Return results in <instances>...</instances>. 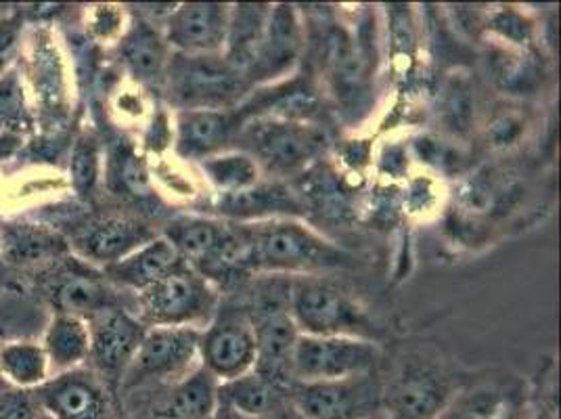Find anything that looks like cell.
Returning a JSON list of instances; mask_svg holds the SVG:
<instances>
[{"mask_svg":"<svg viewBox=\"0 0 561 419\" xmlns=\"http://www.w3.org/2000/svg\"><path fill=\"white\" fill-rule=\"evenodd\" d=\"M241 225L248 239L250 273L298 278L354 264L351 254L296 218Z\"/></svg>","mask_w":561,"mask_h":419,"instance_id":"obj_1","label":"cell"},{"mask_svg":"<svg viewBox=\"0 0 561 419\" xmlns=\"http://www.w3.org/2000/svg\"><path fill=\"white\" fill-rule=\"evenodd\" d=\"M234 143H241V151L254 158L260 170L289 177L325 151L328 135L306 120L256 116L243 122Z\"/></svg>","mask_w":561,"mask_h":419,"instance_id":"obj_2","label":"cell"},{"mask_svg":"<svg viewBox=\"0 0 561 419\" xmlns=\"http://www.w3.org/2000/svg\"><path fill=\"white\" fill-rule=\"evenodd\" d=\"M289 315L306 336H348L371 340L367 310L340 285L319 275L291 278Z\"/></svg>","mask_w":561,"mask_h":419,"instance_id":"obj_3","label":"cell"},{"mask_svg":"<svg viewBox=\"0 0 561 419\" xmlns=\"http://www.w3.org/2000/svg\"><path fill=\"white\" fill-rule=\"evenodd\" d=\"M165 82L170 101L183 110H233L248 93V78L222 55L172 53Z\"/></svg>","mask_w":561,"mask_h":419,"instance_id":"obj_4","label":"cell"},{"mask_svg":"<svg viewBox=\"0 0 561 419\" xmlns=\"http://www.w3.org/2000/svg\"><path fill=\"white\" fill-rule=\"evenodd\" d=\"M220 306L218 287L181 262L165 278L139 292L140 324L197 327L210 324Z\"/></svg>","mask_w":561,"mask_h":419,"instance_id":"obj_5","label":"cell"},{"mask_svg":"<svg viewBox=\"0 0 561 419\" xmlns=\"http://www.w3.org/2000/svg\"><path fill=\"white\" fill-rule=\"evenodd\" d=\"M379 349L374 340L300 333L291 356V384L329 382L374 372Z\"/></svg>","mask_w":561,"mask_h":419,"instance_id":"obj_6","label":"cell"},{"mask_svg":"<svg viewBox=\"0 0 561 419\" xmlns=\"http://www.w3.org/2000/svg\"><path fill=\"white\" fill-rule=\"evenodd\" d=\"M256 331L248 308L218 306L199 338V365L220 384L254 370Z\"/></svg>","mask_w":561,"mask_h":419,"instance_id":"obj_7","label":"cell"},{"mask_svg":"<svg viewBox=\"0 0 561 419\" xmlns=\"http://www.w3.org/2000/svg\"><path fill=\"white\" fill-rule=\"evenodd\" d=\"M291 405L306 419H371L381 390L371 373L329 382L291 384Z\"/></svg>","mask_w":561,"mask_h":419,"instance_id":"obj_8","label":"cell"},{"mask_svg":"<svg viewBox=\"0 0 561 419\" xmlns=\"http://www.w3.org/2000/svg\"><path fill=\"white\" fill-rule=\"evenodd\" d=\"M202 329L195 327H147L145 338L126 367V384H142L193 372L199 359Z\"/></svg>","mask_w":561,"mask_h":419,"instance_id":"obj_9","label":"cell"},{"mask_svg":"<svg viewBox=\"0 0 561 419\" xmlns=\"http://www.w3.org/2000/svg\"><path fill=\"white\" fill-rule=\"evenodd\" d=\"M231 7L220 2H188L172 9L164 25L168 47L181 55H222Z\"/></svg>","mask_w":561,"mask_h":419,"instance_id":"obj_10","label":"cell"},{"mask_svg":"<svg viewBox=\"0 0 561 419\" xmlns=\"http://www.w3.org/2000/svg\"><path fill=\"white\" fill-rule=\"evenodd\" d=\"M243 122L239 105L233 110H183L176 116L174 149L185 160L204 162L229 151Z\"/></svg>","mask_w":561,"mask_h":419,"instance_id":"obj_11","label":"cell"},{"mask_svg":"<svg viewBox=\"0 0 561 419\" xmlns=\"http://www.w3.org/2000/svg\"><path fill=\"white\" fill-rule=\"evenodd\" d=\"M302 38L298 11L291 4H275L257 48L256 61L245 73L248 82H273L287 76L298 64Z\"/></svg>","mask_w":561,"mask_h":419,"instance_id":"obj_12","label":"cell"},{"mask_svg":"<svg viewBox=\"0 0 561 419\" xmlns=\"http://www.w3.org/2000/svg\"><path fill=\"white\" fill-rule=\"evenodd\" d=\"M211 212L234 223H262L273 218H298L305 216L306 204L296 191L280 181H268L256 185L216 195Z\"/></svg>","mask_w":561,"mask_h":419,"instance_id":"obj_13","label":"cell"},{"mask_svg":"<svg viewBox=\"0 0 561 419\" xmlns=\"http://www.w3.org/2000/svg\"><path fill=\"white\" fill-rule=\"evenodd\" d=\"M38 407L53 419H107L110 396L93 373L70 370L45 382L36 395Z\"/></svg>","mask_w":561,"mask_h":419,"instance_id":"obj_14","label":"cell"},{"mask_svg":"<svg viewBox=\"0 0 561 419\" xmlns=\"http://www.w3.org/2000/svg\"><path fill=\"white\" fill-rule=\"evenodd\" d=\"M91 354L103 372H126L139 349L147 327L130 313L107 306L87 319Z\"/></svg>","mask_w":561,"mask_h":419,"instance_id":"obj_15","label":"cell"},{"mask_svg":"<svg viewBox=\"0 0 561 419\" xmlns=\"http://www.w3.org/2000/svg\"><path fill=\"white\" fill-rule=\"evenodd\" d=\"M156 237L158 235L139 220L110 216L96 220L84 234L78 235L76 248L82 257L93 262H105V267H110L122 258L130 257Z\"/></svg>","mask_w":561,"mask_h":419,"instance_id":"obj_16","label":"cell"},{"mask_svg":"<svg viewBox=\"0 0 561 419\" xmlns=\"http://www.w3.org/2000/svg\"><path fill=\"white\" fill-rule=\"evenodd\" d=\"M448 388L443 377L430 370H409L388 390L386 405L392 419H436L446 407Z\"/></svg>","mask_w":561,"mask_h":419,"instance_id":"obj_17","label":"cell"},{"mask_svg":"<svg viewBox=\"0 0 561 419\" xmlns=\"http://www.w3.org/2000/svg\"><path fill=\"white\" fill-rule=\"evenodd\" d=\"M181 262L185 260L176 252V248L165 239L164 235H158L130 257L122 258L119 262L105 267V273L110 275V280L116 281L119 285L142 292L156 281L165 278Z\"/></svg>","mask_w":561,"mask_h":419,"instance_id":"obj_18","label":"cell"},{"mask_svg":"<svg viewBox=\"0 0 561 419\" xmlns=\"http://www.w3.org/2000/svg\"><path fill=\"white\" fill-rule=\"evenodd\" d=\"M218 386L220 382L197 365L153 409L151 419H210L218 409Z\"/></svg>","mask_w":561,"mask_h":419,"instance_id":"obj_19","label":"cell"},{"mask_svg":"<svg viewBox=\"0 0 561 419\" xmlns=\"http://www.w3.org/2000/svg\"><path fill=\"white\" fill-rule=\"evenodd\" d=\"M53 301L57 313L80 317L84 321L93 317L94 313L114 306L107 281L82 267L61 273L53 290Z\"/></svg>","mask_w":561,"mask_h":419,"instance_id":"obj_20","label":"cell"},{"mask_svg":"<svg viewBox=\"0 0 561 419\" xmlns=\"http://www.w3.org/2000/svg\"><path fill=\"white\" fill-rule=\"evenodd\" d=\"M273 4H234L229 18L227 45L222 57L243 76L256 61L257 48L262 43L266 22Z\"/></svg>","mask_w":561,"mask_h":419,"instance_id":"obj_21","label":"cell"},{"mask_svg":"<svg viewBox=\"0 0 561 419\" xmlns=\"http://www.w3.org/2000/svg\"><path fill=\"white\" fill-rule=\"evenodd\" d=\"M170 47L164 32L151 24L133 25V30L122 41V59L126 68L142 82H153L164 78L170 64Z\"/></svg>","mask_w":561,"mask_h":419,"instance_id":"obj_22","label":"cell"},{"mask_svg":"<svg viewBox=\"0 0 561 419\" xmlns=\"http://www.w3.org/2000/svg\"><path fill=\"white\" fill-rule=\"evenodd\" d=\"M48 365L59 372L76 370L91 354L89 326L80 317L57 313L45 336Z\"/></svg>","mask_w":561,"mask_h":419,"instance_id":"obj_23","label":"cell"},{"mask_svg":"<svg viewBox=\"0 0 561 419\" xmlns=\"http://www.w3.org/2000/svg\"><path fill=\"white\" fill-rule=\"evenodd\" d=\"M277 390L254 370L239 375L218 386V400L245 419H262L273 416L277 407Z\"/></svg>","mask_w":561,"mask_h":419,"instance_id":"obj_24","label":"cell"},{"mask_svg":"<svg viewBox=\"0 0 561 419\" xmlns=\"http://www.w3.org/2000/svg\"><path fill=\"white\" fill-rule=\"evenodd\" d=\"M206 179L210 181L218 195L234 193L241 189L256 185L260 181V166L245 151H222L199 162Z\"/></svg>","mask_w":561,"mask_h":419,"instance_id":"obj_25","label":"cell"},{"mask_svg":"<svg viewBox=\"0 0 561 419\" xmlns=\"http://www.w3.org/2000/svg\"><path fill=\"white\" fill-rule=\"evenodd\" d=\"M0 372L18 388L43 386L48 375L47 352L32 342L7 344L0 349Z\"/></svg>","mask_w":561,"mask_h":419,"instance_id":"obj_26","label":"cell"},{"mask_svg":"<svg viewBox=\"0 0 561 419\" xmlns=\"http://www.w3.org/2000/svg\"><path fill=\"white\" fill-rule=\"evenodd\" d=\"M59 239L43 229L18 227L7 235V254L15 262H36L57 254Z\"/></svg>","mask_w":561,"mask_h":419,"instance_id":"obj_27","label":"cell"},{"mask_svg":"<svg viewBox=\"0 0 561 419\" xmlns=\"http://www.w3.org/2000/svg\"><path fill=\"white\" fill-rule=\"evenodd\" d=\"M24 89L15 73H0V131L11 133L27 126Z\"/></svg>","mask_w":561,"mask_h":419,"instance_id":"obj_28","label":"cell"},{"mask_svg":"<svg viewBox=\"0 0 561 419\" xmlns=\"http://www.w3.org/2000/svg\"><path fill=\"white\" fill-rule=\"evenodd\" d=\"M99 172V151L96 143L91 137H80L71 151V177L73 185L84 193L94 185Z\"/></svg>","mask_w":561,"mask_h":419,"instance_id":"obj_29","label":"cell"},{"mask_svg":"<svg viewBox=\"0 0 561 419\" xmlns=\"http://www.w3.org/2000/svg\"><path fill=\"white\" fill-rule=\"evenodd\" d=\"M499 400L491 393L468 395L445 407L438 419H499Z\"/></svg>","mask_w":561,"mask_h":419,"instance_id":"obj_30","label":"cell"},{"mask_svg":"<svg viewBox=\"0 0 561 419\" xmlns=\"http://www.w3.org/2000/svg\"><path fill=\"white\" fill-rule=\"evenodd\" d=\"M471 91L463 80H457L453 84H448L446 89L445 120L448 126L457 133L469 128L471 122Z\"/></svg>","mask_w":561,"mask_h":419,"instance_id":"obj_31","label":"cell"},{"mask_svg":"<svg viewBox=\"0 0 561 419\" xmlns=\"http://www.w3.org/2000/svg\"><path fill=\"white\" fill-rule=\"evenodd\" d=\"M38 416L36 396L24 388L0 390V419H38Z\"/></svg>","mask_w":561,"mask_h":419,"instance_id":"obj_32","label":"cell"},{"mask_svg":"<svg viewBox=\"0 0 561 419\" xmlns=\"http://www.w3.org/2000/svg\"><path fill=\"white\" fill-rule=\"evenodd\" d=\"M20 34H22V20L18 15H9L0 20V73H4V68L15 57Z\"/></svg>","mask_w":561,"mask_h":419,"instance_id":"obj_33","label":"cell"},{"mask_svg":"<svg viewBox=\"0 0 561 419\" xmlns=\"http://www.w3.org/2000/svg\"><path fill=\"white\" fill-rule=\"evenodd\" d=\"M522 126L524 122L515 114H503L496 117L491 124L492 143L499 147L512 145L522 135Z\"/></svg>","mask_w":561,"mask_h":419,"instance_id":"obj_34","label":"cell"},{"mask_svg":"<svg viewBox=\"0 0 561 419\" xmlns=\"http://www.w3.org/2000/svg\"><path fill=\"white\" fill-rule=\"evenodd\" d=\"M210 419H245L241 418V416H237L233 409H229L227 405H222L220 400H218V409L214 411V416Z\"/></svg>","mask_w":561,"mask_h":419,"instance_id":"obj_35","label":"cell"},{"mask_svg":"<svg viewBox=\"0 0 561 419\" xmlns=\"http://www.w3.org/2000/svg\"><path fill=\"white\" fill-rule=\"evenodd\" d=\"M273 419H306L291 403L280 411L279 416H273Z\"/></svg>","mask_w":561,"mask_h":419,"instance_id":"obj_36","label":"cell"},{"mask_svg":"<svg viewBox=\"0 0 561 419\" xmlns=\"http://www.w3.org/2000/svg\"><path fill=\"white\" fill-rule=\"evenodd\" d=\"M262 419H273V418H262Z\"/></svg>","mask_w":561,"mask_h":419,"instance_id":"obj_37","label":"cell"},{"mask_svg":"<svg viewBox=\"0 0 561 419\" xmlns=\"http://www.w3.org/2000/svg\"><path fill=\"white\" fill-rule=\"evenodd\" d=\"M371 419H377V418H371Z\"/></svg>","mask_w":561,"mask_h":419,"instance_id":"obj_38","label":"cell"},{"mask_svg":"<svg viewBox=\"0 0 561 419\" xmlns=\"http://www.w3.org/2000/svg\"><path fill=\"white\" fill-rule=\"evenodd\" d=\"M436 419H438V418H436Z\"/></svg>","mask_w":561,"mask_h":419,"instance_id":"obj_39","label":"cell"}]
</instances>
